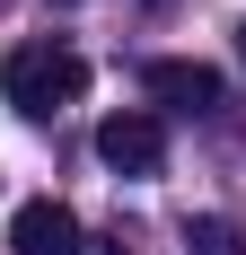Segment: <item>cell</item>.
<instances>
[{
    "mask_svg": "<svg viewBox=\"0 0 246 255\" xmlns=\"http://www.w3.org/2000/svg\"><path fill=\"white\" fill-rule=\"evenodd\" d=\"M115 255H123V247H115Z\"/></svg>",
    "mask_w": 246,
    "mask_h": 255,
    "instance_id": "obj_7",
    "label": "cell"
},
{
    "mask_svg": "<svg viewBox=\"0 0 246 255\" xmlns=\"http://www.w3.org/2000/svg\"><path fill=\"white\" fill-rule=\"evenodd\" d=\"M97 158L115 176H158V158H167V124L149 115V106H123L97 124Z\"/></svg>",
    "mask_w": 246,
    "mask_h": 255,
    "instance_id": "obj_2",
    "label": "cell"
},
{
    "mask_svg": "<svg viewBox=\"0 0 246 255\" xmlns=\"http://www.w3.org/2000/svg\"><path fill=\"white\" fill-rule=\"evenodd\" d=\"M141 88L158 106H185V115H211V106H220V71H211V62H185V53H158L141 71Z\"/></svg>",
    "mask_w": 246,
    "mask_h": 255,
    "instance_id": "obj_4",
    "label": "cell"
},
{
    "mask_svg": "<svg viewBox=\"0 0 246 255\" xmlns=\"http://www.w3.org/2000/svg\"><path fill=\"white\" fill-rule=\"evenodd\" d=\"M238 53H246V26H238Z\"/></svg>",
    "mask_w": 246,
    "mask_h": 255,
    "instance_id": "obj_6",
    "label": "cell"
},
{
    "mask_svg": "<svg viewBox=\"0 0 246 255\" xmlns=\"http://www.w3.org/2000/svg\"><path fill=\"white\" fill-rule=\"evenodd\" d=\"M0 97L18 106V115H62V106L88 97V62L71 44H18L0 62Z\"/></svg>",
    "mask_w": 246,
    "mask_h": 255,
    "instance_id": "obj_1",
    "label": "cell"
},
{
    "mask_svg": "<svg viewBox=\"0 0 246 255\" xmlns=\"http://www.w3.org/2000/svg\"><path fill=\"white\" fill-rule=\"evenodd\" d=\"M185 247H202V255H246V238H238V220H185Z\"/></svg>",
    "mask_w": 246,
    "mask_h": 255,
    "instance_id": "obj_5",
    "label": "cell"
},
{
    "mask_svg": "<svg viewBox=\"0 0 246 255\" xmlns=\"http://www.w3.org/2000/svg\"><path fill=\"white\" fill-rule=\"evenodd\" d=\"M9 247H18V255H79L88 238H79V211L44 194V203H18V211H9Z\"/></svg>",
    "mask_w": 246,
    "mask_h": 255,
    "instance_id": "obj_3",
    "label": "cell"
}]
</instances>
